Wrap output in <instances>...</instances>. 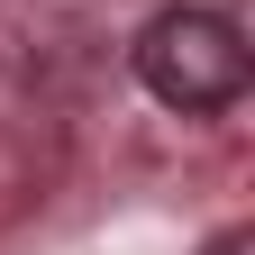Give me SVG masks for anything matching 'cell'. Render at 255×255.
<instances>
[{
	"mask_svg": "<svg viewBox=\"0 0 255 255\" xmlns=\"http://www.w3.org/2000/svg\"><path fill=\"white\" fill-rule=\"evenodd\" d=\"M137 82H146L164 110H182V119L237 110L246 82H255L246 27H237L228 9H210V0H173V9H155V18L137 27Z\"/></svg>",
	"mask_w": 255,
	"mask_h": 255,
	"instance_id": "1",
	"label": "cell"
}]
</instances>
